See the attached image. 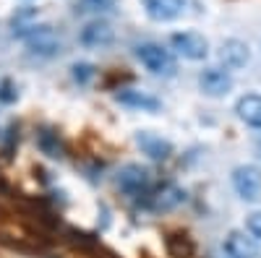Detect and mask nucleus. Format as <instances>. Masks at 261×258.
I'll return each mask as SVG.
<instances>
[{
  "mask_svg": "<svg viewBox=\"0 0 261 258\" xmlns=\"http://www.w3.org/2000/svg\"><path fill=\"white\" fill-rule=\"evenodd\" d=\"M136 60L141 63V66L154 73V76H172L175 73V55H172L167 47L157 45V42H141V45L134 50Z\"/></svg>",
  "mask_w": 261,
  "mask_h": 258,
  "instance_id": "obj_1",
  "label": "nucleus"
},
{
  "mask_svg": "<svg viewBox=\"0 0 261 258\" xmlns=\"http://www.w3.org/2000/svg\"><path fill=\"white\" fill-rule=\"evenodd\" d=\"M170 47L175 50V55H180L183 60H206L209 58V39L199 32H175L170 34Z\"/></svg>",
  "mask_w": 261,
  "mask_h": 258,
  "instance_id": "obj_2",
  "label": "nucleus"
},
{
  "mask_svg": "<svg viewBox=\"0 0 261 258\" xmlns=\"http://www.w3.org/2000/svg\"><path fill=\"white\" fill-rule=\"evenodd\" d=\"M232 188L246 204L261 201V169L253 164H238L232 169Z\"/></svg>",
  "mask_w": 261,
  "mask_h": 258,
  "instance_id": "obj_3",
  "label": "nucleus"
},
{
  "mask_svg": "<svg viewBox=\"0 0 261 258\" xmlns=\"http://www.w3.org/2000/svg\"><path fill=\"white\" fill-rule=\"evenodd\" d=\"M24 42H27L29 52L37 58H55L63 50L60 37L50 26H29L24 32Z\"/></svg>",
  "mask_w": 261,
  "mask_h": 258,
  "instance_id": "obj_4",
  "label": "nucleus"
},
{
  "mask_svg": "<svg viewBox=\"0 0 261 258\" xmlns=\"http://www.w3.org/2000/svg\"><path fill=\"white\" fill-rule=\"evenodd\" d=\"M115 183L123 193H128V196H139V193H144L149 188L151 172L144 164H125V167H120Z\"/></svg>",
  "mask_w": 261,
  "mask_h": 258,
  "instance_id": "obj_5",
  "label": "nucleus"
},
{
  "mask_svg": "<svg viewBox=\"0 0 261 258\" xmlns=\"http://www.w3.org/2000/svg\"><path fill=\"white\" fill-rule=\"evenodd\" d=\"M79 42L84 47H92V50H102V47H110L115 42V29L102 18L89 21L81 32H79Z\"/></svg>",
  "mask_w": 261,
  "mask_h": 258,
  "instance_id": "obj_6",
  "label": "nucleus"
},
{
  "mask_svg": "<svg viewBox=\"0 0 261 258\" xmlns=\"http://www.w3.org/2000/svg\"><path fill=\"white\" fill-rule=\"evenodd\" d=\"M199 89L206 97H225L232 89V76L227 68H204L199 73Z\"/></svg>",
  "mask_w": 261,
  "mask_h": 258,
  "instance_id": "obj_7",
  "label": "nucleus"
},
{
  "mask_svg": "<svg viewBox=\"0 0 261 258\" xmlns=\"http://www.w3.org/2000/svg\"><path fill=\"white\" fill-rule=\"evenodd\" d=\"M220 60H222V66L227 71H238V68H246L248 63H251V50L243 39H225L222 45H220Z\"/></svg>",
  "mask_w": 261,
  "mask_h": 258,
  "instance_id": "obj_8",
  "label": "nucleus"
},
{
  "mask_svg": "<svg viewBox=\"0 0 261 258\" xmlns=\"http://www.w3.org/2000/svg\"><path fill=\"white\" fill-rule=\"evenodd\" d=\"M115 102L128 107V110H141V112H157L162 107L157 97H151L149 92H141V89H118Z\"/></svg>",
  "mask_w": 261,
  "mask_h": 258,
  "instance_id": "obj_9",
  "label": "nucleus"
},
{
  "mask_svg": "<svg viewBox=\"0 0 261 258\" xmlns=\"http://www.w3.org/2000/svg\"><path fill=\"white\" fill-rule=\"evenodd\" d=\"M258 245L246 230H232L225 238V253L230 258H258Z\"/></svg>",
  "mask_w": 261,
  "mask_h": 258,
  "instance_id": "obj_10",
  "label": "nucleus"
},
{
  "mask_svg": "<svg viewBox=\"0 0 261 258\" xmlns=\"http://www.w3.org/2000/svg\"><path fill=\"white\" fill-rule=\"evenodd\" d=\"M235 115L243 125L261 131V94H243L235 102Z\"/></svg>",
  "mask_w": 261,
  "mask_h": 258,
  "instance_id": "obj_11",
  "label": "nucleus"
},
{
  "mask_svg": "<svg viewBox=\"0 0 261 258\" xmlns=\"http://www.w3.org/2000/svg\"><path fill=\"white\" fill-rule=\"evenodd\" d=\"M141 6L151 21H172L186 8V0H141Z\"/></svg>",
  "mask_w": 261,
  "mask_h": 258,
  "instance_id": "obj_12",
  "label": "nucleus"
},
{
  "mask_svg": "<svg viewBox=\"0 0 261 258\" xmlns=\"http://www.w3.org/2000/svg\"><path fill=\"white\" fill-rule=\"evenodd\" d=\"M136 144H139V149L149 159H157V162H162V159H167L172 154V144L167 138L157 136V133H149V131L136 133Z\"/></svg>",
  "mask_w": 261,
  "mask_h": 258,
  "instance_id": "obj_13",
  "label": "nucleus"
},
{
  "mask_svg": "<svg viewBox=\"0 0 261 258\" xmlns=\"http://www.w3.org/2000/svg\"><path fill=\"white\" fill-rule=\"evenodd\" d=\"M183 198H186V193L180 188H175V185H170V188H165L157 196V209H162V211L175 209L178 204H183Z\"/></svg>",
  "mask_w": 261,
  "mask_h": 258,
  "instance_id": "obj_14",
  "label": "nucleus"
},
{
  "mask_svg": "<svg viewBox=\"0 0 261 258\" xmlns=\"http://www.w3.org/2000/svg\"><path fill=\"white\" fill-rule=\"evenodd\" d=\"M73 73V81L76 83H81V86H86V83H89L92 78H94V66H89V63H76V66L71 68Z\"/></svg>",
  "mask_w": 261,
  "mask_h": 258,
  "instance_id": "obj_15",
  "label": "nucleus"
},
{
  "mask_svg": "<svg viewBox=\"0 0 261 258\" xmlns=\"http://www.w3.org/2000/svg\"><path fill=\"white\" fill-rule=\"evenodd\" d=\"M246 232L251 235L256 243H261V211L248 214V219H246Z\"/></svg>",
  "mask_w": 261,
  "mask_h": 258,
  "instance_id": "obj_16",
  "label": "nucleus"
},
{
  "mask_svg": "<svg viewBox=\"0 0 261 258\" xmlns=\"http://www.w3.org/2000/svg\"><path fill=\"white\" fill-rule=\"evenodd\" d=\"M84 11H110L113 0H81Z\"/></svg>",
  "mask_w": 261,
  "mask_h": 258,
  "instance_id": "obj_17",
  "label": "nucleus"
},
{
  "mask_svg": "<svg viewBox=\"0 0 261 258\" xmlns=\"http://www.w3.org/2000/svg\"><path fill=\"white\" fill-rule=\"evenodd\" d=\"M253 149H256V157L261 159V136H258V138L253 141Z\"/></svg>",
  "mask_w": 261,
  "mask_h": 258,
  "instance_id": "obj_18",
  "label": "nucleus"
},
{
  "mask_svg": "<svg viewBox=\"0 0 261 258\" xmlns=\"http://www.w3.org/2000/svg\"><path fill=\"white\" fill-rule=\"evenodd\" d=\"M227 258H230V255H227Z\"/></svg>",
  "mask_w": 261,
  "mask_h": 258,
  "instance_id": "obj_19",
  "label": "nucleus"
}]
</instances>
